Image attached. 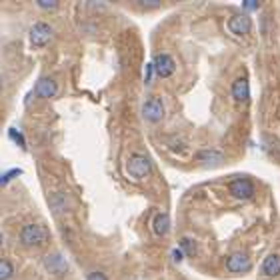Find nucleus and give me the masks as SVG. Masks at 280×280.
Instances as JSON below:
<instances>
[{
    "label": "nucleus",
    "mask_w": 280,
    "mask_h": 280,
    "mask_svg": "<svg viewBox=\"0 0 280 280\" xmlns=\"http://www.w3.org/2000/svg\"><path fill=\"white\" fill-rule=\"evenodd\" d=\"M156 70H154V62H148L146 64V70H144V84L148 86L150 84V80H152V74H154Z\"/></svg>",
    "instance_id": "nucleus-19"
},
{
    "label": "nucleus",
    "mask_w": 280,
    "mask_h": 280,
    "mask_svg": "<svg viewBox=\"0 0 280 280\" xmlns=\"http://www.w3.org/2000/svg\"><path fill=\"white\" fill-rule=\"evenodd\" d=\"M36 4L42 10H54L58 6V0H36Z\"/></svg>",
    "instance_id": "nucleus-18"
},
{
    "label": "nucleus",
    "mask_w": 280,
    "mask_h": 280,
    "mask_svg": "<svg viewBox=\"0 0 280 280\" xmlns=\"http://www.w3.org/2000/svg\"><path fill=\"white\" fill-rule=\"evenodd\" d=\"M196 158L200 160V162H204V164H212V166H216V164H220L222 162V152H218V150H212V148H204V150H200V152L196 154Z\"/></svg>",
    "instance_id": "nucleus-13"
},
{
    "label": "nucleus",
    "mask_w": 280,
    "mask_h": 280,
    "mask_svg": "<svg viewBox=\"0 0 280 280\" xmlns=\"http://www.w3.org/2000/svg\"><path fill=\"white\" fill-rule=\"evenodd\" d=\"M150 170H152V162H150V158H146L144 154H132L126 162L128 176H132L136 180L146 178L150 174Z\"/></svg>",
    "instance_id": "nucleus-2"
},
{
    "label": "nucleus",
    "mask_w": 280,
    "mask_h": 280,
    "mask_svg": "<svg viewBox=\"0 0 280 280\" xmlns=\"http://www.w3.org/2000/svg\"><path fill=\"white\" fill-rule=\"evenodd\" d=\"M152 62H154V70H156V74H158L160 78H168V76H172V72L176 70L174 60H172V56L166 54V52L156 54Z\"/></svg>",
    "instance_id": "nucleus-7"
},
{
    "label": "nucleus",
    "mask_w": 280,
    "mask_h": 280,
    "mask_svg": "<svg viewBox=\"0 0 280 280\" xmlns=\"http://www.w3.org/2000/svg\"><path fill=\"white\" fill-rule=\"evenodd\" d=\"M172 256H174V260H176V262H180V260H182V258H184V252H182L180 248H176L174 252H172Z\"/></svg>",
    "instance_id": "nucleus-24"
},
{
    "label": "nucleus",
    "mask_w": 280,
    "mask_h": 280,
    "mask_svg": "<svg viewBox=\"0 0 280 280\" xmlns=\"http://www.w3.org/2000/svg\"><path fill=\"white\" fill-rule=\"evenodd\" d=\"M228 190H230V194L234 198H238V200L254 196V184L248 178H236V180H232L230 186H228Z\"/></svg>",
    "instance_id": "nucleus-6"
},
{
    "label": "nucleus",
    "mask_w": 280,
    "mask_h": 280,
    "mask_svg": "<svg viewBox=\"0 0 280 280\" xmlns=\"http://www.w3.org/2000/svg\"><path fill=\"white\" fill-rule=\"evenodd\" d=\"M180 246L186 250V254H192V242H190V238H182Z\"/></svg>",
    "instance_id": "nucleus-23"
},
{
    "label": "nucleus",
    "mask_w": 280,
    "mask_h": 280,
    "mask_svg": "<svg viewBox=\"0 0 280 280\" xmlns=\"http://www.w3.org/2000/svg\"><path fill=\"white\" fill-rule=\"evenodd\" d=\"M142 116L148 122H160L164 118V104L158 96H150L142 104Z\"/></svg>",
    "instance_id": "nucleus-3"
},
{
    "label": "nucleus",
    "mask_w": 280,
    "mask_h": 280,
    "mask_svg": "<svg viewBox=\"0 0 280 280\" xmlns=\"http://www.w3.org/2000/svg\"><path fill=\"white\" fill-rule=\"evenodd\" d=\"M168 228H170V216H168V214H166V212L156 214L154 220H152V230H154V234L164 236V234L168 232Z\"/></svg>",
    "instance_id": "nucleus-14"
},
{
    "label": "nucleus",
    "mask_w": 280,
    "mask_h": 280,
    "mask_svg": "<svg viewBox=\"0 0 280 280\" xmlns=\"http://www.w3.org/2000/svg\"><path fill=\"white\" fill-rule=\"evenodd\" d=\"M138 4H142V6H160L162 2H160V0H138Z\"/></svg>",
    "instance_id": "nucleus-22"
},
{
    "label": "nucleus",
    "mask_w": 280,
    "mask_h": 280,
    "mask_svg": "<svg viewBox=\"0 0 280 280\" xmlns=\"http://www.w3.org/2000/svg\"><path fill=\"white\" fill-rule=\"evenodd\" d=\"M12 264L6 260V258H2L0 260V280H10L12 278Z\"/></svg>",
    "instance_id": "nucleus-15"
},
{
    "label": "nucleus",
    "mask_w": 280,
    "mask_h": 280,
    "mask_svg": "<svg viewBox=\"0 0 280 280\" xmlns=\"http://www.w3.org/2000/svg\"><path fill=\"white\" fill-rule=\"evenodd\" d=\"M86 280H108V278H106L104 272H90L88 276H86Z\"/></svg>",
    "instance_id": "nucleus-21"
},
{
    "label": "nucleus",
    "mask_w": 280,
    "mask_h": 280,
    "mask_svg": "<svg viewBox=\"0 0 280 280\" xmlns=\"http://www.w3.org/2000/svg\"><path fill=\"white\" fill-rule=\"evenodd\" d=\"M250 28H252V20H250L248 14H236V16H232L228 20V30L232 34L242 36V34H248Z\"/></svg>",
    "instance_id": "nucleus-9"
},
{
    "label": "nucleus",
    "mask_w": 280,
    "mask_h": 280,
    "mask_svg": "<svg viewBox=\"0 0 280 280\" xmlns=\"http://www.w3.org/2000/svg\"><path fill=\"white\" fill-rule=\"evenodd\" d=\"M258 4H260L258 0H244V2H242V8H244V10H256Z\"/></svg>",
    "instance_id": "nucleus-20"
},
{
    "label": "nucleus",
    "mask_w": 280,
    "mask_h": 280,
    "mask_svg": "<svg viewBox=\"0 0 280 280\" xmlns=\"http://www.w3.org/2000/svg\"><path fill=\"white\" fill-rule=\"evenodd\" d=\"M20 174H22V170H20V168H12V170L6 172V174H2V178H0V184L6 186L14 176H20Z\"/></svg>",
    "instance_id": "nucleus-17"
},
{
    "label": "nucleus",
    "mask_w": 280,
    "mask_h": 280,
    "mask_svg": "<svg viewBox=\"0 0 280 280\" xmlns=\"http://www.w3.org/2000/svg\"><path fill=\"white\" fill-rule=\"evenodd\" d=\"M28 36H30V42L34 46H44V44H48V42L52 40L54 30L46 22H36V24H32Z\"/></svg>",
    "instance_id": "nucleus-4"
},
{
    "label": "nucleus",
    "mask_w": 280,
    "mask_h": 280,
    "mask_svg": "<svg viewBox=\"0 0 280 280\" xmlns=\"http://www.w3.org/2000/svg\"><path fill=\"white\" fill-rule=\"evenodd\" d=\"M8 136L20 146V148H26V140H24V136L22 134H20L18 130H16V128H10V130H8Z\"/></svg>",
    "instance_id": "nucleus-16"
},
{
    "label": "nucleus",
    "mask_w": 280,
    "mask_h": 280,
    "mask_svg": "<svg viewBox=\"0 0 280 280\" xmlns=\"http://www.w3.org/2000/svg\"><path fill=\"white\" fill-rule=\"evenodd\" d=\"M232 96L236 102H246L250 98V86L246 78H238L232 84Z\"/></svg>",
    "instance_id": "nucleus-11"
},
{
    "label": "nucleus",
    "mask_w": 280,
    "mask_h": 280,
    "mask_svg": "<svg viewBox=\"0 0 280 280\" xmlns=\"http://www.w3.org/2000/svg\"><path fill=\"white\" fill-rule=\"evenodd\" d=\"M56 92H58V84H56V80L50 78V76L40 78V80L36 82V86H34V94H36L38 98H52Z\"/></svg>",
    "instance_id": "nucleus-10"
},
{
    "label": "nucleus",
    "mask_w": 280,
    "mask_h": 280,
    "mask_svg": "<svg viewBox=\"0 0 280 280\" xmlns=\"http://www.w3.org/2000/svg\"><path fill=\"white\" fill-rule=\"evenodd\" d=\"M44 266H46V270H48L52 276H64V274L68 272V262L64 260V256L58 254V252L48 254V256L44 258Z\"/></svg>",
    "instance_id": "nucleus-8"
},
{
    "label": "nucleus",
    "mask_w": 280,
    "mask_h": 280,
    "mask_svg": "<svg viewBox=\"0 0 280 280\" xmlns=\"http://www.w3.org/2000/svg\"><path fill=\"white\" fill-rule=\"evenodd\" d=\"M252 266L250 258L244 254V252H232L228 258H226V270L228 272H234V274H240V272H248Z\"/></svg>",
    "instance_id": "nucleus-5"
},
{
    "label": "nucleus",
    "mask_w": 280,
    "mask_h": 280,
    "mask_svg": "<svg viewBox=\"0 0 280 280\" xmlns=\"http://www.w3.org/2000/svg\"><path fill=\"white\" fill-rule=\"evenodd\" d=\"M262 272L268 276V278H274L280 274V256L278 254H268L262 262Z\"/></svg>",
    "instance_id": "nucleus-12"
},
{
    "label": "nucleus",
    "mask_w": 280,
    "mask_h": 280,
    "mask_svg": "<svg viewBox=\"0 0 280 280\" xmlns=\"http://www.w3.org/2000/svg\"><path fill=\"white\" fill-rule=\"evenodd\" d=\"M48 240V232L40 224H26L20 230V242L24 246H40Z\"/></svg>",
    "instance_id": "nucleus-1"
}]
</instances>
